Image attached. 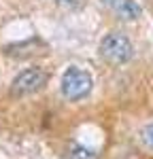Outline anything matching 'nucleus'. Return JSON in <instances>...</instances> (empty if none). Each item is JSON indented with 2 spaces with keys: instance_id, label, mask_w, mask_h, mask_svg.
I'll return each mask as SVG.
<instances>
[{
  "instance_id": "nucleus-2",
  "label": "nucleus",
  "mask_w": 153,
  "mask_h": 159,
  "mask_svg": "<svg viewBox=\"0 0 153 159\" xmlns=\"http://www.w3.org/2000/svg\"><path fill=\"white\" fill-rule=\"evenodd\" d=\"M91 74L81 70V68H68L62 76V93L66 100L76 102V100H83L91 91Z\"/></svg>"
},
{
  "instance_id": "nucleus-4",
  "label": "nucleus",
  "mask_w": 153,
  "mask_h": 159,
  "mask_svg": "<svg viewBox=\"0 0 153 159\" xmlns=\"http://www.w3.org/2000/svg\"><path fill=\"white\" fill-rule=\"evenodd\" d=\"M100 2L111 13H115L117 17H121L126 21H134L142 15V7L134 0H100Z\"/></svg>"
},
{
  "instance_id": "nucleus-5",
  "label": "nucleus",
  "mask_w": 153,
  "mask_h": 159,
  "mask_svg": "<svg viewBox=\"0 0 153 159\" xmlns=\"http://www.w3.org/2000/svg\"><path fill=\"white\" fill-rule=\"evenodd\" d=\"M72 159H98V155H96V151H91V148L75 147L72 148Z\"/></svg>"
},
{
  "instance_id": "nucleus-6",
  "label": "nucleus",
  "mask_w": 153,
  "mask_h": 159,
  "mask_svg": "<svg viewBox=\"0 0 153 159\" xmlns=\"http://www.w3.org/2000/svg\"><path fill=\"white\" fill-rule=\"evenodd\" d=\"M142 142L153 151V123H149V125L142 129Z\"/></svg>"
},
{
  "instance_id": "nucleus-1",
  "label": "nucleus",
  "mask_w": 153,
  "mask_h": 159,
  "mask_svg": "<svg viewBox=\"0 0 153 159\" xmlns=\"http://www.w3.org/2000/svg\"><path fill=\"white\" fill-rule=\"evenodd\" d=\"M100 55L111 64H126L134 57V47L130 38L121 32H111L102 38L100 43Z\"/></svg>"
},
{
  "instance_id": "nucleus-3",
  "label": "nucleus",
  "mask_w": 153,
  "mask_h": 159,
  "mask_svg": "<svg viewBox=\"0 0 153 159\" xmlns=\"http://www.w3.org/2000/svg\"><path fill=\"white\" fill-rule=\"evenodd\" d=\"M47 85V72L43 68H28L24 72H19L11 83V96L13 98H24L40 91Z\"/></svg>"
}]
</instances>
